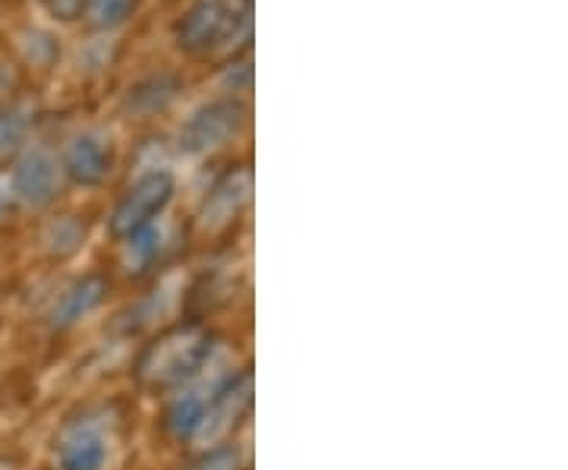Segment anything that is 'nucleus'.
I'll return each mask as SVG.
<instances>
[{"label": "nucleus", "mask_w": 568, "mask_h": 470, "mask_svg": "<svg viewBox=\"0 0 568 470\" xmlns=\"http://www.w3.org/2000/svg\"><path fill=\"white\" fill-rule=\"evenodd\" d=\"M186 470H241V454L234 446H219L205 451L203 458H196Z\"/></svg>", "instance_id": "obj_16"}, {"label": "nucleus", "mask_w": 568, "mask_h": 470, "mask_svg": "<svg viewBox=\"0 0 568 470\" xmlns=\"http://www.w3.org/2000/svg\"><path fill=\"white\" fill-rule=\"evenodd\" d=\"M0 470H13V464L10 461H0Z\"/></svg>", "instance_id": "obj_18"}, {"label": "nucleus", "mask_w": 568, "mask_h": 470, "mask_svg": "<svg viewBox=\"0 0 568 470\" xmlns=\"http://www.w3.org/2000/svg\"><path fill=\"white\" fill-rule=\"evenodd\" d=\"M61 164L48 149H29L13 171V196L29 208H44L61 193Z\"/></svg>", "instance_id": "obj_6"}, {"label": "nucleus", "mask_w": 568, "mask_h": 470, "mask_svg": "<svg viewBox=\"0 0 568 470\" xmlns=\"http://www.w3.org/2000/svg\"><path fill=\"white\" fill-rule=\"evenodd\" d=\"M140 0H85V13L99 29H114L136 13Z\"/></svg>", "instance_id": "obj_14"}, {"label": "nucleus", "mask_w": 568, "mask_h": 470, "mask_svg": "<svg viewBox=\"0 0 568 470\" xmlns=\"http://www.w3.org/2000/svg\"><path fill=\"white\" fill-rule=\"evenodd\" d=\"M250 401H253V372L244 369L241 376H231L224 386H219V389L209 395L203 420H200V427H196L193 436L209 439V442L222 439L231 427H237V420L246 413Z\"/></svg>", "instance_id": "obj_5"}, {"label": "nucleus", "mask_w": 568, "mask_h": 470, "mask_svg": "<svg viewBox=\"0 0 568 470\" xmlns=\"http://www.w3.org/2000/svg\"><path fill=\"white\" fill-rule=\"evenodd\" d=\"M41 3L58 22H73L85 13V0H41Z\"/></svg>", "instance_id": "obj_17"}, {"label": "nucleus", "mask_w": 568, "mask_h": 470, "mask_svg": "<svg viewBox=\"0 0 568 470\" xmlns=\"http://www.w3.org/2000/svg\"><path fill=\"white\" fill-rule=\"evenodd\" d=\"M26 133H29V117L20 108H13V104L0 108V162H7L20 152Z\"/></svg>", "instance_id": "obj_13"}, {"label": "nucleus", "mask_w": 568, "mask_h": 470, "mask_svg": "<svg viewBox=\"0 0 568 470\" xmlns=\"http://www.w3.org/2000/svg\"><path fill=\"white\" fill-rule=\"evenodd\" d=\"M58 451H61L63 470H102L104 458H108L104 427L99 420H92V417L73 420V423L61 432Z\"/></svg>", "instance_id": "obj_7"}, {"label": "nucleus", "mask_w": 568, "mask_h": 470, "mask_svg": "<svg viewBox=\"0 0 568 470\" xmlns=\"http://www.w3.org/2000/svg\"><path fill=\"white\" fill-rule=\"evenodd\" d=\"M174 95H178V80L162 73V76H149V80L136 82V85L130 89L126 104H130L133 111H140V114H155V111L168 108Z\"/></svg>", "instance_id": "obj_11"}, {"label": "nucleus", "mask_w": 568, "mask_h": 470, "mask_svg": "<svg viewBox=\"0 0 568 470\" xmlns=\"http://www.w3.org/2000/svg\"><path fill=\"white\" fill-rule=\"evenodd\" d=\"M209 350H212V338L203 326L190 323V326L171 328L142 350L136 376L149 389L178 386V382L196 376L203 369V364L209 360Z\"/></svg>", "instance_id": "obj_1"}, {"label": "nucleus", "mask_w": 568, "mask_h": 470, "mask_svg": "<svg viewBox=\"0 0 568 470\" xmlns=\"http://www.w3.org/2000/svg\"><path fill=\"white\" fill-rule=\"evenodd\" d=\"M44 244L51 253H58V256H70L77 246L82 244V227L77 218H70V215H63L58 222H51L48 231H44Z\"/></svg>", "instance_id": "obj_15"}, {"label": "nucleus", "mask_w": 568, "mask_h": 470, "mask_svg": "<svg viewBox=\"0 0 568 470\" xmlns=\"http://www.w3.org/2000/svg\"><path fill=\"white\" fill-rule=\"evenodd\" d=\"M237 35V13L224 0H196L174 25L178 48L186 54H209L222 41Z\"/></svg>", "instance_id": "obj_4"}, {"label": "nucleus", "mask_w": 568, "mask_h": 470, "mask_svg": "<svg viewBox=\"0 0 568 470\" xmlns=\"http://www.w3.org/2000/svg\"><path fill=\"white\" fill-rule=\"evenodd\" d=\"M20 54L26 63L48 70V67H54V61L61 58V44H58V39L51 32H44V29H26L20 35Z\"/></svg>", "instance_id": "obj_12"}, {"label": "nucleus", "mask_w": 568, "mask_h": 470, "mask_svg": "<svg viewBox=\"0 0 568 470\" xmlns=\"http://www.w3.org/2000/svg\"><path fill=\"white\" fill-rule=\"evenodd\" d=\"M246 196H250V174H246V171H234V174H227L222 184L209 193V200H205L203 225L205 227L227 225V222L244 208Z\"/></svg>", "instance_id": "obj_9"}, {"label": "nucleus", "mask_w": 568, "mask_h": 470, "mask_svg": "<svg viewBox=\"0 0 568 470\" xmlns=\"http://www.w3.org/2000/svg\"><path fill=\"white\" fill-rule=\"evenodd\" d=\"M246 3H250V0H246Z\"/></svg>", "instance_id": "obj_20"}, {"label": "nucleus", "mask_w": 568, "mask_h": 470, "mask_svg": "<svg viewBox=\"0 0 568 470\" xmlns=\"http://www.w3.org/2000/svg\"><path fill=\"white\" fill-rule=\"evenodd\" d=\"M246 123V108L237 99H219L203 104L181 130V149L190 155H205L234 140Z\"/></svg>", "instance_id": "obj_3"}, {"label": "nucleus", "mask_w": 568, "mask_h": 470, "mask_svg": "<svg viewBox=\"0 0 568 470\" xmlns=\"http://www.w3.org/2000/svg\"><path fill=\"white\" fill-rule=\"evenodd\" d=\"M0 405H3V398H0Z\"/></svg>", "instance_id": "obj_19"}, {"label": "nucleus", "mask_w": 568, "mask_h": 470, "mask_svg": "<svg viewBox=\"0 0 568 470\" xmlns=\"http://www.w3.org/2000/svg\"><path fill=\"white\" fill-rule=\"evenodd\" d=\"M104 294H108V282H104L102 275H85L82 282H77L58 300L54 316H51L54 328H67L73 326V323H80L82 316H89L92 309L102 304Z\"/></svg>", "instance_id": "obj_10"}, {"label": "nucleus", "mask_w": 568, "mask_h": 470, "mask_svg": "<svg viewBox=\"0 0 568 470\" xmlns=\"http://www.w3.org/2000/svg\"><path fill=\"white\" fill-rule=\"evenodd\" d=\"M171 196H174V177L168 171H149V174H142L140 181L126 190V196L118 203V208H114V215H111V234L118 241L133 237L136 231L149 227L162 215V208L171 203Z\"/></svg>", "instance_id": "obj_2"}, {"label": "nucleus", "mask_w": 568, "mask_h": 470, "mask_svg": "<svg viewBox=\"0 0 568 470\" xmlns=\"http://www.w3.org/2000/svg\"><path fill=\"white\" fill-rule=\"evenodd\" d=\"M114 167V152L95 133H82L73 143L67 145L63 155V171L70 174V181L80 186H99L108 181Z\"/></svg>", "instance_id": "obj_8"}]
</instances>
